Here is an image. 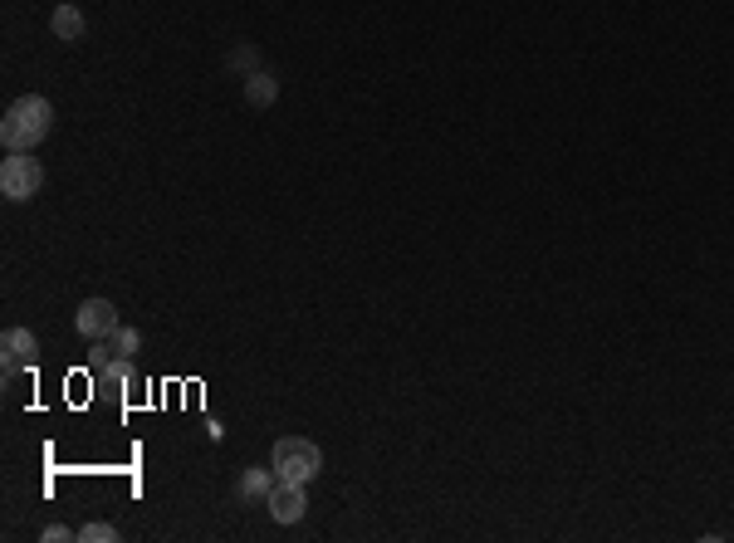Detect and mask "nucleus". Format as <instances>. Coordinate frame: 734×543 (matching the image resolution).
I'll return each mask as SVG.
<instances>
[{"label": "nucleus", "instance_id": "nucleus-1", "mask_svg": "<svg viewBox=\"0 0 734 543\" xmlns=\"http://www.w3.org/2000/svg\"><path fill=\"white\" fill-rule=\"evenodd\" d=\"M49 133H54V103L40 98V93L15 98V103L5 108V118H0V142H5L10 152H35Z\"/></svg>", "mask_w": 734, "mask_h": 543}, {"label": "nucleus", "instance_id": "nucleus-2", "mask_svg": "<svg viewBox=\"0 0 734 543\" xmlns=\"http://www.w3.org/2000/svg\"><path fill=\"white\" fill-rule=\"evenodd\" d=\"M270 465H275L279 480H299V485H309V480H319L323 451L314 446V441H304V436H279L275 451H270Z\"/></svg>", "mask_w": 734, "mask_h": 543}, {"label": "nucleus", "instance_id": "nucleus-3", "mask_svg": "<svg viewBox=\"0 0 734 543\" xmlns=\"http://www.w3.org/2000/svg\"><path fill=\"white\" fill-rule=\"evenodd\" d=\"M40 186H45V167L35 152H10L0 162V196L5 201H30V196H40Z\"/></svg>", "mask_w": 734, "mask_h": 543}, {"label": "nucleus", "instance_id": "nucleus-4", "mask_svg": "<svg viewBox=\"0 0 734 543\" xmlns=\"http://www.w3.org/2000/svg\"><path fill=\"white\" fill-rule=\"evenodd\" d=\"M265 509H270V519L275 524H299L304 514H309V485H299V480H279L270 499H265Z\"/></svg>", "mask_w": 734, "mask_h": 543}, {"label": "nucleus", "instance_id": "nucleus-5", "mask_svg": "<svg viewBox=\"0 0 734 543\" xmlns=\"http://www.w3.org/2000/svg\"><path fill=\"white\" fill-rule=\"evenodd\" d=\"M35 353H40V338L30 328H5V338H0V367H5V377L35 367Z\"/></svg>", "mask_w": 734, "mask_h": 543}, {"label": "nucleus", "instance_id": "nucleus-6", "mask_svg": "<svg viewBox=\"0 0 734 543\" xmlns=\"http://www.w3.org/2000/svg\"><path fill=\"white\" fill-rule=\"evenodd\" d=\"M74 328H79L89 343H98V338H108V333L118 328V309H113L108 299H84L79 314H74Z\"/></svg>", "mask_w": 734, "mask_h": 543}, {"label": "nucleus", "instance_id": "nucleus-7", "mask_svg": "<svg viewBox=\"0 0 734 543\" xmlns=\"http://www.w3.org/2000/svg\"><path fill=\"white\" fill-rule=\"evenodd\" d=\"M279 485L275 465L265 470V465H245L240 475H235V499H245V504H260V499H270V490Z\"/></svg>", "mask_w": 734, "mask_h": 543}, {"label": "nucleus", "instance_id": "nucleus-8", "mask_svg": "<svg viewBox=\"0 0 734 543\" xmlns=\"http://www.w3.org/2000/svg\"><path fill=\"white\" fill-rule=\"evenodd\" d=\"M49 30H54V40H64V45H79L84 35H89V20H84V10L79 5H54V15H49Z\"/></svg>", "mask_w": 734, "mask_h": 543}, {"label": "nucleus", "instance_id": "nucleus-9", "mask_svg": "<svg viewBox=\"0 0 734 543\" xmlns=\"http://www.w3.org/2000/svg\"><path fill=\"white\" fill-rule=\"evenodd\" d=\"M275 98H279V79L270 69L245 74V103H250V108H275Z\"/></svg>", "mask_w": 734, "mask_h": 543}, {"label": "nucleus", "instance_id": "nucleus-10", "mask_svg": "<svg viewBox=\"0 0 734 543\" xmlns=\"http://www.w3.org/2000/svg\"><path fill=\"white\" fill-rule=\"evenodd\" d=\"M98 348H103L108 358H133V353L142 348V333H138V328H123V323H118L108 338H98Z\"/></svg>", "mask_w": 734, "mask_h": 543}, {"label": "nucleus", "instance_id": "nucleus-11", "mask_svg": "<svg viewBox=\"0 0 734 543\" xmlns=\"http://www.w3.org/2000/svg\"><path fill=\"white\" fill-rule=\"evenodd\" d=\"M226 69L230 74H255V69H265V64H260L255 45H240V49H230L226 54Z\"/></svg>", "mask_w": 734, "mask_h": 543}, {"label": "nucleus", "instance_id": "nucleus-12", "mask_svg": "<svg viewBox=\"0 0 734 543\" xmlns=\"http://www.w3.org/2000/svg\"><path fill=\"white\" fill-rule=\"evenodd\" d=\"M118 539V524H108V519H93L79 529V543H113Z\"/></svg>", "mask_w": 734, "mask_h": 543}, {"label": "nucleus", "instance_id": "nucleus-13", "mask_svg": "<svg viewBox=\"0 0 734 543\" xmlns=\"http://www.w3.org/2000/svg\"><path fill=\"white\" fill-rule=\"evenodd\" d=\"M40 539H45V543H64V539H79V529H69V524H49Z\"/></svg>", "mask_w": 734, "mask_h": 543}]
</instances>
